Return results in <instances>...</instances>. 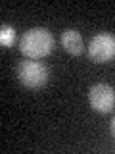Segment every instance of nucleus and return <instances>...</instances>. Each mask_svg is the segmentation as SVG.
I'll return each mask as SVG.
<instances>
[{
	"label": "nucleus",
	"mask_w": 115,
	"mask_h": 154,
	"mask_svg": "<svg viewBox=\"0 0 115 154\" xmlns=\"http://www.w3.org/2000/svg\"><path fill=\"white\" fill-rule=\"evenodd\" d=\"M61 46H63L65 50L69 52V54H73V56L83 54L84 42H83L81 33L75 31V29H65V31L61 33Z\"/></svg>",
	"instance_id": "39448f33"
},
{
	"label": "nucleus",
	"mask_w": 115,
	"mask_h": 154,
	"mask_svg": "<svg viewBox=\"0 0 115 154\" xmlns=\"http://www.w3.org/2000/svg\"><path fill=\"white\" fill-rule=\"evenodd\" d=\"M88 102L94 112H111V108L115 106V89L108 83H96L88 91Z\"/></svg>",
	"instance_id": "20e7f679"
},
{
	"label": "nucleus",
	"mask_w": 115,
	"mask_h": 154,
	"mask_svg": "<svg viewBox=\"0 0 115 154\" xmlns=\"http://www.w3.org/2000/svg\"><path fill=\"white\" fill-rule=\"evenodd\" d=\"M13 41H16V31H13V27L4 23V25L0 27V42H2V46L10 48L13 45Z\"/></svg>",
	"instance_id": "423d86ee"
},
{
	"label": "nucleus",
	"mask_w": 115,
	"mask_h": 154,
	"mask_svg": "<svg viewBox=\"0 0 115 154\" xmlns=\"http://www.w3.org/2000/svg\"><path fill=\"white\" fill-rule=\"evenodd\" d=\"M19 50L29 60H40L54 50V35L44 27H33L23 33Z\"/></svg>",
	"instance_id": "f257e3e1"
},
{
	"label": "nucleus",
	"mask_w": 115,
	"mask_h": 154,
	"mask_svg": "<svg viewBox=\"0 0 115 154\" xmlns=\"http://www.w3.org/2000/svg\"><path fill=\"white\" fill-rule=\"evenodd\" d=\"M88 58L96 64H105V62L115 58V35L111 33H98L88 42Z\"/></svg>",
	"instance_id": "7ed1b4c3"
},
{
	"label": "nucleus",
	"mask_w": 115,
	"mask_h": 154,
	"mask_svg": "<svg viewBox=\"0 0 115 154\" xmlns=\"http://www.w3.org/2000/svg\"><path fill=\"white\" fill-rule=\"evenodd\" d=\"M111 135L115 137V116H113V119H111Z\"/></svg>",
	"instance_id": "0eeeda50"
},
{
	"label": "nucleus",
	"mask_w": 115,
	"mask_h": 154,
	"mask_svg": "<svg viewBox=\"0 0 115 154\" xmlns=\"http://www.w3.org/2000/svg\"><path fill=\"white\" fill-rule=\"evenodd\" d=\"M17 79L21 85L29 87V89H40L48 81V69L42 62L23 60L17 64Z\"/></svg>",
	"instance_id": "f03ea898"
}]
</instances>
